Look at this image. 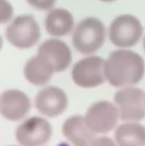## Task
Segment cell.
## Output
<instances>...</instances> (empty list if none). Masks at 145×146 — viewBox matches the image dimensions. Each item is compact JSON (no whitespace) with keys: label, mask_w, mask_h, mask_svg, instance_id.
<instances>
[{"label":"cell","mask_w":145,"mask_h":146,"mask_svg":"<svg viewBox=\"0 0 145 146\" xmlns=\"http://www.w3.org/2000/svg\"><path fill=\"white\" fill-rule=\"evenodd\" d=\"M26 2L37 9L50 10L55 6L56 0H26Z\"/></svg>","instance_id":"obj_17"},{"label":"cell","mask_w":145,"mask_h":146,"mask_svg":"<svg viewBox=\"0 0 145 146\" xmlns=\"http://www.w3.org/2000/svg\"><path fill=\"white\" fill-rule=\"evenodd\" d=\"M90 146H118L116 142L108 137H99L93 140Z\"/></svg>","instance_id":"obj_18"},{"label":"cell","mask_w":145,"mask_h":146,"mask_svg":"<svg viewBox=\"0 0 145 146\" xmlns=\"http://www.w3.org/2000/svg\"><path fill=\"white\" fill-rule=\"evenodd\" d=\"M105 60L98 56H88L79 60L73 67L71 75L73 82L82 88H94L106 80Z\"/></svg>","instance_id":"obj_6"},{"label":"cell","mask_w":145,"mask_h":146,"mask_svg":"<svg viewBox=\"0 0 145 146\" xmlns=\"http://www.w3.org/2000/svg\"><path fill=\"white\" fill-rule=\"evenodd\" d=\"M40 27L36 19L31 15L17 16L9 25L6 38L9 44L18 49H29L40 38Z\"/></svg>","instance_id":"obj_5"},{"label":"cell","mask_w":145,"mask_h":146,"mask_svg":"<svg viewBox=\"0 0 145 146\" xmlns=\"http://www.w3.org/2000/svg\"><path fill=\"white\" fill-rule=\"evenodd\" d=\"M68 104L65 92L57 86H46L35 98V107L43 115L50 118L62 115Z\"/></svg>","instance_id":"obj_10"},{"label":"cell","mask_w":145,"mask_h":146,"mask_svg":"<svg viewBox=\"0 0 145 146\" xmlns=\"http://www.w3.org/2000/svg\"><path fill=\"white\" fill-rule=\"evenodd\" d=\"M143 45H144V49L145 50V36L144 38V41H143Z\"/></svg>","instance_id":"obj_21"},{"label":"cell","mask_w":145,"mask_h":146,"mask_svg":"<svg viewBox=\"0 0 145 146\" xmlns=\"http://www.w3.org/2000/svg\"><path fill=\"white\" fill-rule=\"evenodd\" d=\"M2 47H3V39H2L1 36H0V50L2 49Z\"/></svg>","instance_id":"obj_20"},{"label":"cell","mask_w":145,"mask_h":146,"mask_svg":"<svg viewBox=\"0 0 145 146\" xmlns=\"http://www.w3.org/2000/svg\"><path fill=\"white\" fill-rule=\"evenodd\" d=\"M85 119L95 133H108L118 124L119 110L116 105L109 101H98L88 109Z\"/></svg>","instance_id":"obj_8"},{"label":"cell","mask_w":145,"mask_h":146,"mask_svg":"<svg viewBox=\"0 0 145 146\" xmlns=\"http://www.w3.org/2000/svg\"><path fill=\"white\" fill-rule=\"evenodd\" d=\"M62 133L73 146H90L96 139V133L87 125L85 116L81 115L67 119L62 126Z\"/></svg>","instance_id":"obj_12"},{"label":"cell","mask_w":145,"mask_h":146,"mask_svg":"<svg viewBox=\"0 0 145 146\" xmlns=\"http://www.w3.org/2000/svg\"><path fill=\"white\" fill-rule=\"evenodd\" d=\"M118 146H145V127L138 122H126L115 133Z\"/></svg>","instance_id":"obj_15"},{"label":"cell","mask_w":145,"mask_h":146,"mask_svg":"<svg viewBox=\"0 0 145 146\" xmlns=\"http://www.w3.org/2000/svg\"><path fill=\"white\" fill-rule=\"evenodd\" d=\"M47 33L54 37H64L74 28V18L70 11L63 8L51 9L45 17Z\"/></svg>","instance_id":"obj_13"},{"label":"cell","mask_w":145,"mask_h":146,"mask_svg":"<svg viewBox=\"0 0 145 146\" xmlns=\"http://www.w3.org/2000/svg\"><path fill=\"white\" fill-rule=\"evenodd\" d=\"M55 69L43 56L37 55L30 58L24 67V76L32 85L40 86L47 84L52 78Z\"/></svg>","instance_id":"obj_14"},{"label":"cell","mask_w":145,"mask_h":146,"mask_svg":"<svg viewBox=\"0 0 145 146\" xmlns=\"http://www.w3.org/2000/svg\"><path fill=\"white\" fill-rule=\"evenodd\" d=\"M105 77L115 87L133 86L139 83L145 74V62L137 52L119 49L109 54L105 60Z\"/></svg>","instance_id":"obj_1"},{"label":"cell","mask_w":145,"mask_h":146,"mask_svg":"<svg viewBox=\"0 0 145 146\" xmlns=\"http://www.w3.org/2000/svg\"><path fill=\"white\" fill-rule=\"evenodd\" d=\"M52 127L44 118L33 116L23 121L15 136L20 146H44L50 139Z\"/></svg>","instance_id":"obj_7"},{"label":"cell","mask_w":145,"mask_h":146,"mask_svg":"<svg viewBox=\"0 0 145 146\" xmlns=\"http://www.w3.org/2000/svg\"><path fill=\"white\" fill-rule=\"evenodd\" d=\"M120 119L126 122H138L145 118V94L140 88L124 87L114 97Z\"/></svg>","instance_id":"obj_4"},{"label":"cell","mask_w":145,"mask_h":146,"mask_svg":"<svg viewBox=\"0 0 145 146\" xmlns=\"http://www.w3.org/2000/svg\"><path fill=\"white\" fill-rule=\"evenodd\" d=\"M106 30L104 24L97 17H86L74 27L72 42L73 47L82 55L91 56L104 44Z\"/></svg>","instance_id":"obj_2"},{"label":"cell","mask_w":145,"mask_h":146,"mask_svg":"<svg viewBox=\"0 0 145 146\" xmlns=\"http://www.w3.org/2000/svg\"><path fill=\"white\" fill-rule=\"evenodd\" d=\"M101 2H104V3H111V2H115L116 0H99Z\"/></svg>","instance_id":"obj_19"},{"label":"cell","mask_w":145,"mask_h":146,"mask_svg":"<svg viewBox=\"0 0 145 146\" xmlns=\"http://www.w3.org/2000/svg\"><path fill=\"white\" fill-rule=\"evenodd\" d=\"M144 27L140 20L133 15L123 14L115 18L109 29L111 43L121 49L135 46L141 39Z\"/></svg>","instance_id":"obj_3"},{"label":"cell","mask_w":145,"mask_h":146,"mask_svg":"<svg viewBox=\"0 0 145 146\" xmlns=\"http://www.w3.org/2000/svg\"><path fill=\"white\" fill-rule=\"evenodd\" d=\"M10 146H17V145H10Z\"/></svg>","instance_id":"obj_22"},{"label":"cell","mask_w":145,"mask_h":146,"mask_svg":"<svg viewBox=\"0 0 145 146\" xmlns=\"http://www.w3.org/2000/svg\"><path fill=\"white\" fill-rule=\"evenodd\" d=\"M38 55L45 58L51 64L56 73L65 71L73 59L70 47L65 42L56 38L45 40L38 47Z\"/></svg>","instance_id":"obj_11"},{"label":"cell","mask_w":145,"mask_h":146,"mask_svg":"<svg viewBox=\"0 0 145 146\" xmlns=\"http://www.w3.org/2000/svg\"><path fill=\"white\" fill-rule=\"evenodd\" d=\"M31 110V100L22 91L8 89L0 94V115L7 121L23 120Z\"/></svg>","instance_id":"obj_9"},{"label":"cell","mask_w":145,"mask_h":146,"mask_svg":"<svg viewBox=\"0 0 145 146\" xmlns=\"http://www.w3.org/2000/svg\"><path fill=\"white\" fill-rule=\"evenodd\" d=\"M13 15V7L8 0H0V24L9 21Z\"/></svg>","instance_id":"obj_16"}]
</instances>
